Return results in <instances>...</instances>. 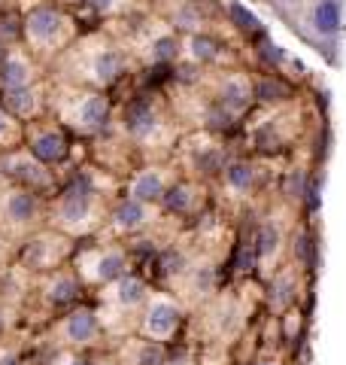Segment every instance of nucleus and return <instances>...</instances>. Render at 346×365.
I'll return each mask as SVG.
<instances>
[{"label":"nucleus","instance_id":"nucleus-1","mask_svg":"<svg viewBox=\"0 0 346 365\" xmlns=\"http://www.w3.org/2000/svg\"><path fill=\"white\" fill-rule=\"evenodd\" d=\"M100 222H103L100 189L88 177H79L55 198V207H52L55 232H61L67 237H79V235H91Z\"/></svg>","mask_w":346,"mask_h":365},{"label":"nucleus","instance_id":"nucleus-2","mask_svg":"<svg viewBox=\"0 0 346 365\" xmlns=\"http://www.w3.org/2000/svg\"><path fill=\"white\" fill-rule=\"evenodd\" d=\"M21 37L28 49L37 55H55L67 49L76 37V21L55 4H37L31 6L21 19Z\"/></svg>","mask_w":346,"mask_h":365},{"label":"nucleus","instance_id":"nucleus-3","mask_svg":"<svg viewBox=\"0 0 346 365\" xmlns=\"http://www.w3.org/2000/svg\"><path fill=\"white\" fill-rule=\"evenodd\" d=\"M110 113V98L98 88H70L58 98V119L83 137H95L107 128Z\"/></svg>","mask_w":346,"mask_h":365},{"label":"nucleus","instance_id":"nucleus-4","mask_svg":"<svg viewBox=\"0 0 346 365\" xmlns=\"http://www.w3.org/2000/svg\"><path fill=\"white\" fill-rule=\"evenodd\" d=\"M73 271L83 287H110L131 271V259L119 244L88 247L73 259Z\"/></svg>","mask_w":346,"mask_h":365},{"label":"nucleus","instance_id":"nucleus-5","mask_svg":"<svg viewBox=\"0 0 346 365\" xmlns=\"http://www.w3.org/2000/svg\"><path fill=\"white\" fill-rule=\"evenodd\" d=\"M137 317H140L137 319V332H140L143 341L167 344V341L177 338L182 326V304L167 292H149Z\"/></svg>","mask_w":346,"mask_h":365},{"label":"nucleus","instance_id":"nucleus-6","mask_svg":"<svg viewBox=\"0 0 346 365\" xmlns=\"http://www.w3.org/2000/svg\"><path fill=\"white\" fill-rule=\"evenodd\" d=\"M0 174H4L13 186L19 189H28L33 192V195H49V192H55V170L49 165L37 162L25 146H16V150H6L0 153Z\"/></svg>","mask_w":346,"mask_h":365},{"label":"nucleus","instance_id":"nucleus-7","mask_svg":"<svg viewBox=\"0 0 346 365\" xmlns=\"http://www.w3.org/2000/svg\"><path fill=\"white\" fill-rule=\"evenodd\" d=\"M73 253V237H67L55 228H43L33 232L25 247H21V268L37 271V274H52L58 268H64V262Z\"/></svg>","mask_w":346,"mask_h":365},{"label":"nucleus","instance_id":"nucleus-8","mask_svg":"<svg viewBox=\"0 0 346 365\" xmlns=\"http://www.w3.org/2000/svg\"><path fill=\"white\" fill-rule=\"evenodd\" d=\"M125 67H128V58L119 46L112 43H95L83 49V76L91 88H110L112 83H119L125 76Z\"/></svg>","mask_w":346,"mask_h":365},{"label":"nucleus","instance_id":"nucleus-9","mask_svg":"<svg viewBox=\"0 0 346 365\" xmlns=\"http://www.w3.org/2000/svg\"><path fill=\"white\" fill-rule=\"evenodd\" d=\"M43 220V198L28 189H0V228L4 232H31Z\"/></svg>","mask_w":346,"mask_h":365},{"label":"nucleus","instance_id":"nucleus-10","mask_svg":"<svg viewBox=\"0 0 346 365\" xmlns=\"http://www.w3.org/2000/svg\"><path fill=\"white\" fill-rule=\"evenodd\" d=\"M55 335L58 344H64L67 350H88L103 338V323L95 307L79 304L67 317H61V323L55 326Z\"/></svg>","mask_w":346,"mask_h":365},{"label":"nucleus","instance_id":"nucleus-11","mask_svg":"<svg viewBox=\"0 0 346 365\" xmlns=\"http://www.w3.org/2000/svg\"><path fill=\"white\" fill-rule=\"evenodd\" d=\"M25 150L43 165H64L70 155V137L61 125H46V122H31L25 125Z\"/></svg>","mask_w":346,"mask_h":365},{"label":"nucleus","instance_id":"nucleus-12","mask_svg":"<svg viewBox=\"0 0 346 365\" xmlns=\"http://www.w3.org/2000/svg\"><path fill=\"white\" fill-rule=\"evenodd\" d=\"M122 131L140 146L161 143V137L167 134V119L161 116V110L152 101H134L122 116Z\"/></svg>","mask_w":346,"mask_h":365},{"label":"nucleus","instance_id":"nucleus-13","mask_svg":"<svg viewBox=\"0 0 346 365\" xmlns=\"http://www.w3.org/2000/svg\"><path fill=\"white\" fill-rule=\"evenodd\" d=\"M155 216H158L155 204H143V201H134L125 195L122 201H115V207L110 210L107 225L112 235L128 237V235H137V232H143V228H149L155 222Z\"/></svg>","mask_w":346,"mask_h":365},{"label":"nucleus","instance_id":"nucleus-14","mask_svg":"<svg viewBox=\"0 0 346 365\" xmlns=\"http://www.w3.org/2000/svg\"><path fill=\"white\" fill-rule=\"evenodd\" d=\"M182 153H186V165L194 174L204 177H216L225 170V146L213 140L210 134H192L186 143H182Z\"/></svg>","mask_w":346,"mask_h":365},{"label":"nucleus","instance_id":"nucleus-15","mask_svg":"<svg viewBox=\"0 0 346 365\" xmlns=\"http://www.w3.org/2000/svg\"><path fill=\"white\" fill-rule=\"evenodd\" d=\"M170 186H173L170 168H164V165H146L140 170H134V177L128 180V198L143 201V204H155V207H158Z\"/></svg>","mask_w":346,"mask_h":365},{"label":"nucleus","instance_id":"nucleus-16","mask_svg":"<svg viewBox=\"0 0 346 365\" xmlns=\"http://www.w3.org/2000/svg\"><path fill=\"white\" fill-rule=\"evenodd\" d=\"M40 79V67L33 55L25 49H6L4 61H0V91H19L31 88Z\"/></svg>","mask_w":346,"mask_h":365},{"label":"nucleus","instance_id":"nucleus-17","mask_svg":"<svg viewBox=\"0 0 346 365\" xmlns=\"http://www.w3.org/2000/svg\"><path fill=\"white\" fill-rule=\"evenodd\" d=\"M256 86H252V79L246 73H225L219 79L216 86V104L222 107L231 119L240 116V113H246L252 107V101H256Z\"/></svg>","mask_w":346,"mask_h":365},{"label":"nucleus","instance_id":"nucleus-18","mask_svg":"<svg viewBox=\"0 0 346 365\" xmlns=\"http://www.w3.org/2000/svg\"><path fill=\"white\" fill-rule=\"evenodd\" d=\"M149 292H152V289L146 287V280L128 271L125 277L110 283V287H103V304L115 307L119 314H128V311L131 314H140V307H143Z\"/></svg>","mask_w":346,"mask_h":365},{"label":"nucleus","instance_id":"nucleus-19","mask_svg":"<svg viewBox=\"0 0 346 365\" xmlns=\"http://www.w3.org/2000/svg\"><path fill=\"white\" fill-rule=\"evenodd\" d=\"M204 195H206V189L198 180H173L167 195L161 198V207L173 216H194L204 207Z\"/></svg>","mask_w":346,"mask_h":365},{"label":"nucleus","instance_id":"nucleus-20","mask_svg":"<svg viewBox=\"0 0 346 365\" xmlns=\"http://www.w3.org/2000/svg\"><path fill=\"white\" fill-rule=\"evenodd\" d=\"M79 289H83V280L70 268H58L52 274H46V280H43V299L52 307L73 304L79 299Z\"/></svg>","mask_w":346,"mask_h":365},{"label":"nucleus","instance_id":"nucleus-21","mask_svg":"<svg viewBox=\"0 0 346 365\" xmlns=\"http://www.w3.org/2000/svg\"><path fill=\"white\" fill-rule=\"evenodd\" d=\"M13 116L25 125V122H37L43 113V88L31 86V88H19V91H4V101H0Z\"/></svg>","mask_w":346,"mask_h":365},{"label":"nucleus","instance_id":"nucleus-22","mask_svg":"<svg viewBox=\"0 0 346 365\" xmlns=\"http://www.w3.org/2000/svg\"><path fill=\"white\" fill-rule=\"evenodd\" d=\"M219 177H222V186L234 198H246L249 192L258 186V168L252 162H246V158H234V162H228Z\"/></svg>","mask_w":346,"mask_h":365},{"label":"nucleus","instance_id":"nucleus-23","mask_svg":"<svg viewBox=\"0 0 346 365\" xmlns=\"http://www.w3.org/2000/svg\"><path fill=\"white\" fill-rule=\"evenodd\" d=\"M280 250H283V228H280V222H273V216H271V220L258 228V237H256V259L264 274L273 271Z\"/></svg>","mask_w":346,"mask_h":365},{"label":"nucleus","instance_id":"nucleus-24","mask_svg":"<svg viewBox=\"0 0 346 365\" xmlns=\"http://www.w3.org/2000/svg\"><path fill=\"white\" fill-rule=\"evenodd\" d=\"M182 55L192 58L194 64L206 67V64H219V61H222L225 49H222V43H219L216 37H210V34L194 31V34H189V37L182 40Z\"/></svg>","mask_w":346,"mask_h":365},{"label":"nucleus","instance_id":"nucleus-25","mask_svg":"<svg viewBox=\"0 0 346 365\" xmlns=\"http://www.w3.org/2000/svg\"><path fill=\"white\" fill-rule=\"evenodd\" d=\"M179 52H182V40L167 28H161L155 37H149L143 46V55L149 64H170L179 58Z\"/></svg>","mask_w":346,"mask_h":365},{"label":"nucleus","instance_id":"nucleus-26","mask_svg":"<svg viewBox=\"0 0 346 365\" xmlns=\"http://www.w3.org/2000/svg\"><path fill=\"white\" fill-rule=\"evenodd\" d=\"M298 277H295V271L292 268H285L280 274H273V280H271V295H268V302L276 314H285L288 307H295V299H298Z\"/></svg>","mask_w":346,"mask_h":365},{"label":"nucleus","instance_id":"nucleus-27","mask_svg":"<svg viewBox=\"0 0 346 365\" xmlns=\"http://www.w3.org/2000/svg\"><path fill=\"white\" fill-rule=\"evenodd\" d=\"M340 25H343L340 0H319L313 6V28L322 34V37H337Z\"/></svg>","mask_w":346,"mask_h":365},{"label":"nucleus","instance_id":"nucleus-28","mask_svg":"<svg viewBox=\"0 0 346 365\" xmlns=\"http://www.w3.org/2000/svg\"><path fill=\"white\" fill-rule=\"evenodd\" d=\"M21 143H25V125L0 104V153L16 150V146H21Z\"/></svg>","mask_w":346,"mask_h":365},{"label":"nucleus","instance_id":"nucleus-29","mask_svg":"<svg viewBox=\"0 0 346 365\" xmlns=\"http://www.w3.org/2000/svg\"><path fill=\"white\" fill-rule=\"evenodd\" d=\"M128 365H167L164 344H152V341H143V338L134 341Z\"/></svg>","mask_w":346,"mask_h":365},{"label":"nucleus","instance_id":"nucleus-30","mask_svg":"<svg viewBox=\"0 0 346 365\" xmlns=\"http://www.w3.org/2000/svg\"><path fill=\"white\" fill-rule=\"evenodd\" d=\"M88 4L103 16H112V13H122V9L128 6V0H88Z\"/></svg>","mask_w":346,"mask_h":365},{"label":"nucleus","instance_id":"nucleus-31","mask_svg":"<svg viewBox=\"0 0 346 365\" xmlns=\"http://www.w3.org/2000/svg\"><path fill=\"white\" fill-rule=\"evenodd\" d=\"M52 365H98V362L91 359V356H85L83 350H67L64 356L58 359V362H52Z\"/></svg>","mask_w":346,"mask_h":365},{"label":"nucleus","instance_id":"nucleus-32","mask_svg":"<svg viewBox=\"0 0 346 365\" xmlns=\"http://www.w3.org/2000/svg\"><path fill=\"white\" fill-rule=\"evenodd\" d=\"M295 332H301V311H295V307H288L285 311V338L292 341Z\"/></svg>","mask_w":346,"mask_h":365},{"label":"nucleus","instance_id":"nucleus-33","mask_svg":"<svg viewBox=\"0 0 346 365\" xmlns=\"http://www.w3.org/2000/svg\"><path fill=\"white\" fill-rule=\"evenodd\" d=\"M4 52H6V49H4V43H0V61H4Z\"/></svg>","mask_w":346,"mask_h":365},{"label":"nucleus","instance_id":"nucleus-34","mask_svg":"<svg viewBox=\"0 0 346 365\" xmlns=\"http://www.w3.org/2000/svg\"><path fill=\"white\" fill-rule=\"evenodd\" d=\"M0 244H4V235H0ZM0 253H4V247H0Z\"/></svg>","mask_w":346,"mask_h":365},{"label":"nucleus","instance_id":"nucleus-35","mask_svg":"<svg viewBox=\"0 0 346 365\" xmlns=\"http://www.w3.org/2000/svg\"><path fill=\"white\" fill-rule=\"evenodd\" d=\"M261 365H273V362H261Z\"/></svg>","mask_w":346,"mask_h":365}]
</instances>
